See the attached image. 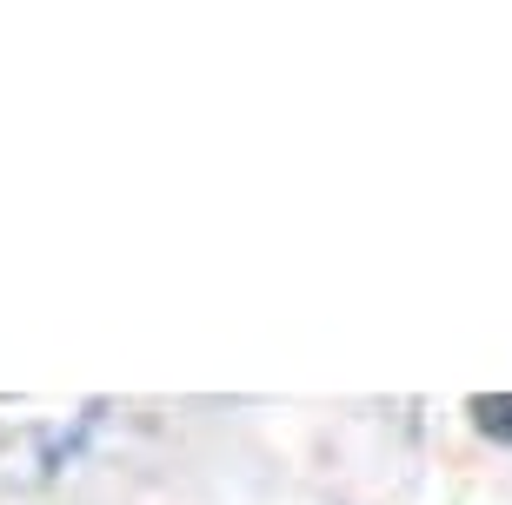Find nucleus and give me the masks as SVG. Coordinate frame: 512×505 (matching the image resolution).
I'll return each instance as SVG.
<instances>
[{
    "mask_svg": "<svg viewBox=\"0 0 512 505\" xmlns=\"http://www.w3.org/2000/svg\"><path fill=\"white\" fill-rule=\"evenodd\" d=\"M473 426L486 432V439H499V446H512V393H473Z\"/></svg>",
    "mask_w": 512,
    "mask_h": 505,
    "instance_id": "nucleus-1",
    "label": "nucleus"
}]
</instances>
